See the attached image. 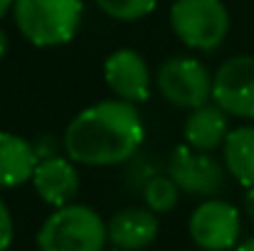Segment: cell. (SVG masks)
<instances>
[{"mask_svg": "<svg viewBox=\"0 0 254 251\" xmlns=\"http://www.w3.org/2000/svg\"><path fill=\"white\" fill-rule=\"evenodd\" d=\"M12 2L15 0H0V20L7 15V10H12Z\"/></svg>", "mask_w": 254, "mask_h": 251, "instance_id": "obj_20", "label": "cell"}, {"mask_svg": "<svg viewBox=\"0 0 254 251\" xmlns=\"http://www.w3.org/2000/svg\"><path fill=\"white\" fill-rule=\"evenodd\" d=\"M32 151H35L37 160H50V158L60 155V143L55 136H37L32 141Z\"/></svg>", "mask_w": 254, "mask_h": 251, "instance_id": "obj_17", "label": "cell"}, {"mask_svg": "<svg viewBox=\"0 0 254 251\" xmlns=\"http://www.w3.org/2000/svg\"><path fill=\"white\" fill-rule=\"evenodd\" d=\"M245 212H247V217L254 222V187H247V195H245Z\"/></svg>", "mask_w": 254, "mask_h": 251, "instance_id": "obj_19", "label": "cell"}, {"mask_svg": "<svg viewBox=\"0 0 254 251\" xmlns=\"http://www.w3.org/2000/svg\"><path fill=\"white\" fill-rule=\"evenodd\" d=\"M12 234H15L12 217H10V209H7L5 200L0 197V251H7V247L12 244Z\"/></svg>", "mask_w": 254, "mask_h": 251, "instance_id": "obj_18", "label": "cell"}, {"mask_svg": "<svg viewBox=\"0 0 254 251\" xmlns=\"http://www.w3.org/2000/svg\"><path fill=\"white\" fill-rule=\"evenodd\" d=\"M175 37L200 52H215L230 30V12L222 0H175L170 5Z\"/></svg>", "mask_w": 254, "mask_h": 251, "instance_id": "obj_4", "label": "cell"}, {"mask_svg": "<svg viewBox=\"0 0 254 251\" xmlns=\"http://www.w3.org/2000/svg\"><path fill=\"white\" fill-rule=\"evenodd\" d=\"M109 229L104 219L86 204L55 209L37 232L40 251H104Z\"/></svg>", "mask_w": 254, "mask_h": 251, "instance_id": "obj_3", "label": "cell"}, {"mask_svg": "<svg viewBox=\"0 0 254 251\" xmlns=\"http://www.w3.org/2000/svg\"><path fill=\"white\" fill-rule=\"evenodd\" d=\"M237 251H254V237H250L247 242H242V244L237 247Z\"/></svg>", "mask_w": 254, "mask_h": 251, "instance_id": "obj_22", "label": "cell"}, {"mask_svg": "<svg viewBox=\"0 0 254 251\" xmlns=\"http://www.w3.org/2000/svg\"><path fill=\"white\" fill-rule=\"evenodd\" d=\"M180 197V187L175 185V180L170 175H153L146 185H143V200L146 207L156 214H166L178 204Z\"/></svg>", "mask_w": 254, "mask_h": 251, "instance_id": "obj_15", "label": "cell"}, {"mask_svg": "<svg viewBox=\"0 0 254 251\" xmlns=\"http://www.w3.org/2000/svg\"><path fill=\"white\" fill-rule=\"evenodd\" d=\"M156 84L163 99L178 108L195 111L212 99V77L205 64L192 57H170L163 62Z\"/></svg>", "mask_w": 254, "mask_h": 251, "instance_id": "obj_5", "label": "cell"}, {"mask_svg": "<svg viewBox=\"0 0 254 251\" xmlns=\"http://www.w3.org/2000/svg\"><path fill=\"white\" fill-rule=\"evenodd\" d=\"M32 187L42 197V202L52 207H67L79 192V172L74 167V160L69 158H50L40 160L32 172Z\"/></svg>", "mask_w": 254, "mask_h": 251, "instance_id": "obj_10", "label": "cell"}, {"mask_svg": "<svg viewBox=\"0 0 254 251\" xmlns=\"http://www.w3.org/2000/svg\"><path fill=\"white\" fill-rule=\"evenodd\" d=\"M111 251H121V249H111Z\"/></svg>", "mask_w": 254, "mask_h": 251, "instance_id": "obj_23", "label": "cell"}, {"mask_svg": "<svg viewBox=\"0 0 254 251\" xmlns=\"http://www.w3.org/2000/svg\"><path fill=\"white\" fill-rule=\"evenodd\" d=\"M190 237L205 251H227L232 249L242 232L240 209L225 200H205L190 214Z\"/></svg>", "mask_w": 254, "mask_h": 251, "instance_id": "obj_6", "label": "cell"}, {"mask_svg": "<svg viewBox=\"0 0 254 251\" xmlns=\"http://www.w3.org/2000/svg\"><path fill=\"white\" fill-rule=\"evenodd\" d=\"M227 113L215 103H205L195 111H190V116L185 118L183 126V136L188 141L190 148L202 151V153H212L215 148H220L227 138Z\"/></svg>", "mask_w": 254, "mask_h": 251, "instance_id": "obj_12", "label": "cell"}, {"mask_svg": "<svg viewBox=\"0 0 254 251\" xmlns=\"http://www.w3.org/2000/svg\"><path fill=\"white\" fill-rule=\"evenodd\" d=\"M37 155L32 143L22 136L0 131V187H20L32 180L37 167Z\"/></svg>", "mask_w": 254, "mask_h": 251, "instance_id": "obj_13", "label": "cell"}, {"mask_svg": "<svg viewBox=\"0 0 254 251\" xmlns=\"http://www.w3.org/2000/svg\"><path fill=\"white\" fill-rule=\"evenodd\" d=\"M212 101L227 116L254 121V54L232 57L215 72Z\"/></svg>", "mask_w": 254, "mask_h": 251, "instance_id": "obj_7", "label": "cell"}, {"mask_svg": "<svg viewBox=\"0 0 254 251\" xmlns=\"http://www.w3.org/2000/svg\"><path fill=\"white\" fill-rule=\"evenodd\" d=\"M104 79L119 99L128 103H141L151 96V74L136 50L111 52L104 62Z\"/></svg>", "mask_w": 254, "mask_h": 251, "instance_id": "obj_9", "label": "cell"}, {"mask_svg": "<svg viewBox=\"0 0 254 251\" xmlns=\"http://www.w3.org/2000/svg\"><path fill=\"white\" fill-rule=\"evenodd\" d=\"M5 52H7V35L0 30V59L5 57Z\"/></svg>", "mask_w": 254, "mask_h": 251, "instance_id": "obj_21", "label": "cell"}, {"mask_svg": "<svg viewBox=\"0 0 254 251\" xmlns=\"http://www.w3.org/2000/svg\"><path fill=\"white\" fill-rule=\"evenodd\" d=\"M156 2L158 0H96L104 15L114 20H124V22H133L151 15L156 10Z\"/></svg>", "mask_w": 254, "mask_h": 251, "instance_id": "obj_16", "label": "cell"}, {"mask_svg": "<svg viewBox=\"0 0 254 251\" xmlns=\"http://www.w3.org/2000/svg\"><path fill=\"white\" fill-rule=\"evenodd\" d=\"M222 163L242 187H254V126H240L227 133Z\"/></svg>", "mask_w": 254, "mask_h": 251, "instance_id": "obj_14", "label": "cell"}, {"mask_svg": "<svg viewBox=\"0 0 254 251\" xmlns=\"http://www.w3.org/2000/svg\"><path fill=\"white\" fill-rule=\"evenodd\" d=\"M168 175L175 185L188 195H205L215 197L225 187V170L222 165L202 151L190 146H178L168 158Z\"/></svg>", "mask_w": 254, "mask_h": 251, "instance_id": "obj_8", "label": "cell"}, {"mask_svg": "<svg viewBox=\"0 0 254 251\" xmlns=\"http://www.w3.org/2000/svg\"><path fill=\"white\" fill-rule=\"evenodd\" d=\"M82 0H15L12 17L35 47H57L74 40L82 25Z\"/></svg>", "mask_w": 254, "mask_h": 251, "instance_id": "obj_2", "label": "cell"}, {"mask_svg": "<svg viewBox=\"0 0 254 251\" xmlns=\"http://www.w3.org/2000/svg\"><path fill=\"white\" fill-rule=\"evenodd\" d=\"M143 136L146 128L133 103L124 99L99 101L69 121L64 153L79 165H119L138 153Z\"/></svg>", "mask_w": 254, "mask_h": 251, "instance_id": "obj_1", "label": "cell"}, {"mask_svg": "<svg viewBox=\"0 0 254 251\" xmlns=\"http://www.w3.org/2000/svg\"><path fill=\"white\" fill-rule=\"evenodd\" d=\"M158 217L148 207H128L116 212L106 229H109V242L114 249L121 251H141L151 247L158 237Z\"/></svg>", "mask_w": 254, "mask_h": 251, "instance_id": "obj_11", "label": "cell"}]
</instances>
